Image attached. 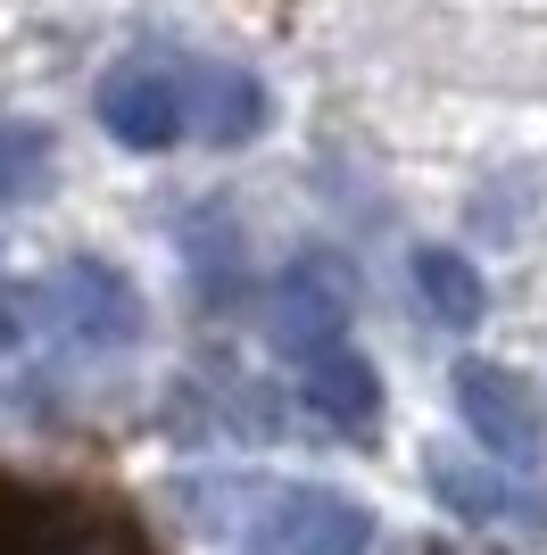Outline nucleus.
<instances>
[{"label": "nucleus", "mask_w": 547, "mask_h": 555, "mask_svg": "<svg viewBox=\"0 0 547 555\" xmlns=\"http://www.w3.org/2000/svg\"><path fill=\"white\" fill-rule=\"evenodd\" d=\"M0 555H133V531L84 489L0 481Z\"/></svg>", "instance_id": "obj_1"}, {"label": "nucleus", "mask_w": 547, "mask_h": 555, "mask_svg": "<svg viewBox=\"0 0 547 555\" xmlns=\"http://www.w3.org/2000/svg\"><path fill=\"white\" fill-rule=\"evenodd\" d=\"M250 555H373V514L341 489H274L250 514Z\"/></svg>", "instance_id": "obj_2"}, {"label": "nucleus", "mask_w": 547, "mask_h": 555, "mask_svg": "<svg viewBox=\"0 0 547 555\" xmlns=\"http://www.w3.org/2000/svg\"><path fill=\"white\" fill-rule=\"evenodd\" d=\"M348 315H357V274H348V257L307 249V257L282 266V282H274V348H282V357H323V348H341Z\"/></svg>", "instance_id": "obj_3"}, {"label": "nucleus", "mask_w": 547, "mask_h": 555, "mask_svg": "<svg viewBox=\"0 0 547 555\" xmlns=\"http://www.w3.org/2000/svg\"><path fill=\"white\" fill-rule=\"evenodd\" d=\"M34 307H42V315L67 332L75 348H133V340H141V324H150L141 291L116 274V266H100V257H67Z\"/></svg>", "instance_id": "obj_4"}, {"label": "nucleus", "mask_w": 547, "mask_h": 555, "mask_svg": "<svg viewBox=\"0 0 547 555\" xmlns=\"http://www.w3.org/2000/svg\"><path fill=\"white\" fill-rule=\"evenodd\" d=\"M456 415H465V431L498 464H514V473H531V464L547 456V415H539V398H531L523 373L465 357V365H456Z\"/></svg>", "instance_id": "obj_5"}, {"label": "nucleus", "mask_w": 547, "mask_h": 555, "mask_svg": "<svg viewBox=\"0 0 547 555\" xmlns=\"http://www.w3.org/2000/svg\"><path fill=\"white\" fill-rule=\"evenodd\" d=\"M432 498L456 514V522H489V531H547V489L523 481L514 464L432 456Z\"/></svg>", "instance_id": "obj_6"}, {"label": "nucleus", "mask_w": 547, "mask_h": 555, "mask_svg": "<svg viewBox=\"0 0 547 555\" xmlns=\"http://www.w3.org/2000/svg\"><path fill=\"white\" fill-rule=\"evenodd\" d=\"M100 125L125 150H175L182 141V67L166 59H125L100 83Z\"/></svg>", "instance_id": "obj_7"}, {"label": "nucleus", "mask_w": 547, "mask_h": 555, "mask_svg": "<svg viewBox=\"0 0 547 555\" xmlns=\"http://www.w3.org/2000/svg\"><path fill=\"white\" fill-rule=\"evenodd\" d=\"M266 108H274V100H266V83H257L250 67H216V59L182 67V133L232 150V141L266 133Z\"/></svg>", "instance_id": "obj_8"}, {"label": "nucleus", "mask_w": 547, "mask_h": 555, "mask_svg": "<svg viewBox=\"0 0 547 555\" xmlns=\"http://www.w3.org/2000/svg\"><path fill=\"white\" fill-rule=\"evenodd\" d=\"M298 365H307L298 398H307V415H316V423H332V431H348V440H365V431L382 423V382H373L365 357H348V340L323 348V357H298Z\"/></svg>", "instance_id": "obj_9"}, {"label": "nucleus", "mask_w": 547, "mask_h": 555, "mask_svg": "<svg viewBox=\"0 0 547 555\" xmlns=\"http://www.w3.org/2000/svg\"><path fill=\"white\" fill-rule=\"evenodd\" d=\"M407 266H415V291H423V307H432L448 332H473V324H481L489 291H481V274H473L456 249H415Z\"/></svg>", "instance_id": "obj_10"}, {"label": "nucleus", "mask_w": 547, "mask_h": 555, "mask_svg": "<svg viewBox=\"0 0 547 555\" xmlns=\"http://www.w3.org/2000/svg\"><path fill=\"white\" fill-rule=\"evenodd\" d=\"M50 158H59L50 125H34V116H0V208H25V199L50 183Z\"/></svg>", "instance_id": "obj_11"}, {"label": "nucleus", "mask_w": 547, "mask_h": 555, "mask_svg": "<svg viewBox=\"0 0 547 555\" xmlns=\"http://www.w3.org/2000/svg\"><path fill=\"white\" fill-rule=\"evenodd\" d=\"M17 340H25V299L0 282V348H17Z\"/></svg>", "instance_id": "obj_12"}]
</instances>
